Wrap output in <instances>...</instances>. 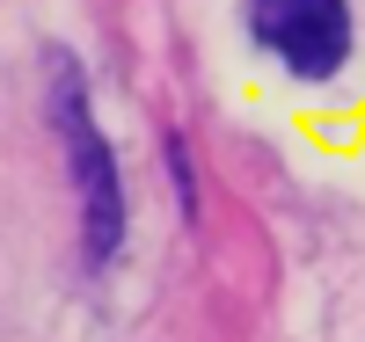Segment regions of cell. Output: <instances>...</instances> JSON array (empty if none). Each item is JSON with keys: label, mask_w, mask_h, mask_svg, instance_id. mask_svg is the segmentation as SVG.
I'll return each mask as SVG.
<instances>
[{"label": "cell", "mask_w": 365, "mask_h": 342, "mask_svg": "<svg viewBox=\"0 0 365 342\" xmlns=\"http://www.w3.org/2000/svg\"><path fill=\"white\" fill-rule=\"evenodd\" d=\"M44 109H51L58 153H66V168H73V190H81V255L103 269L117 247H125V182H117V153L103 139L96 109H88V80H81L73 51L44 58Z\"/></svg>", "instance_id": "6da1fadb"}, {"label": "cell", "mask_w": 365, "mask_h": 342, "mask_svg": "<svg viewBox=\"0 0 365 342\" xmlns=\"http://www.w3.org/2000/svg\"><path fill=\"white\" fill-rule=\"evenodd\" d=\"M249 37L292 80H336L351 58V0H249Z\"/></svg>", "instance_id": "7a4b0ae2"}]
</instances>
